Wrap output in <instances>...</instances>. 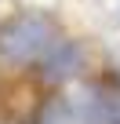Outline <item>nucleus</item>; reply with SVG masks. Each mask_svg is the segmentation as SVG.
<instances>
[{
	"label": "nucleus",
	"instance_id": "1",
	"mask_svg": "<svg viewBox=\"0 0 120 124\" xmlns=\"http://www.w3.org/2000/svg\"><path fill=\"white\" fill-rule=\"evenodd\" d=\"M58 40V29L40 11H18L0 22V62L7 66H33Z\"/></svg>",
	"mask_w": 120,
	"mask_h": 124
},
{
	"label": "nucleus",
	"instance_id": "3",
	"mask_svg": "<svg viewBox=\"0 0 120 124\" xmlns=\"http://www.w3.org/2000/svg\"><path fill=\"white\" fill-rule=\"evenodd\" d=\"M84 117L91 124H120V88L95 84L91 88V99L84 106Z\"/></svg>",
	"mask_w": 120,
	"mask_h": 124
},
{
	"label": "nucleus",
	"instance_id": "2",
	"mask_svg": "<svg viewBox=\"0 0 120 124\" xmlns=\"http://www.w3.org/2000/svg\"><path fill=\"white\" fill-rule=\"evenodd\" d=\"M40 66H44V80L62 84V80H69L84 70V51H80L77 40H55L47 47V55L40 58Z\"/></svg>",
	"mask_w": 120,
	"mask_h": 124
},
{
	"label": "nucleus",
	"instance_id": "4",
	"mask_svg": "<svg viewBox=\"0 0 120 124\" xmlns=\"http://www.w3.org/2000/svg\"><path fill=\"white\" fill-rule=\"evenodd\" d=\"M36 124H77V109L66 99H51V102H44Z\"/></svg>",
	"mask_w": 120,
	"mask_h": 124
}]
</instances>
